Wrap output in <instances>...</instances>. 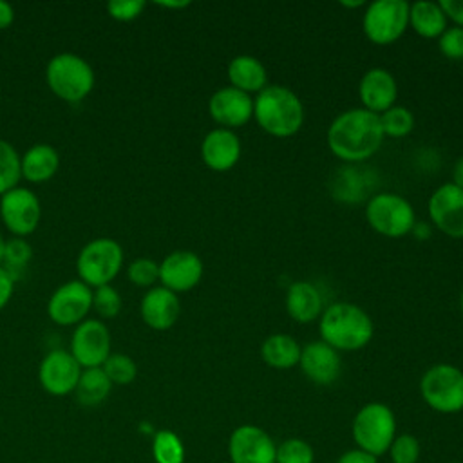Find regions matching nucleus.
<instances>
[{"instance_id": "40", "label": "nucleus", "mask_w": 463, "mask_h": 463, "mask_svg": "<svg viewBox=\"0 0 463 463\" xmlns=\"http://www.w3.org/2000/svg\"><path fill=\"white\" fill-rule=\"evenodd\" d=\"M14 291V279L9 275V271L0 264V309L7 306Z\"/></svg>"}, {"instance_id": "10", "label": "nucleus", "mask_w": 463, "mask_h": 463, "mask_svg": "<svg viewBox=\"0 0 463 463\" xmlns=\"http://www.w3.org/2000/svg\"><path fill=\"white\" fill-rule=\"evenodd\" d=\"M90 309L92 288L80 279L58 286L47 302V315L58 326H78Z\"/></svg>"}, {"instance_id": "19", "label": "nucleus", "mask_w": 463, "mask_h": 463, "mask_svg": "<svg viewBox=\"0 0 463 463\" xmlns=\"http://www.w3.org/2000/svg\"><path fill=\"white\" fill-rule=\"evenodd\" d=\"M358 96L362 101V109L380 116L382 112L396 105L398 83L387 69L373 67L364 72L358 85Z\"/></svg>"}, {"instance_id": "8", "label": "nucleus", "mask_w": 463, "mask_h": 463, "mask_svg": "<svg viewBox=\"0 0 463 463\" xmlns=\"http://www.w3.org/2000/svg\"><path fill=\"white\" fill-rule=\"evenodd\" d=\"M420 392L430 409L458 412L463 409V371L450 364H436L421 376Z\"/></svg>"}, {"instance_id": "2", "label": "nucleus", "mask_w": 463, "mask_h": 463, "mask_svg": "<svg viewBox=\"0 0 463 463\" xmlns=\"http://www.w3.org/2000/svg\"><path fill=\"white\" fill-rule=\"evenodd\" d=\"M253 118L266 134L291 137L304 123V107L291 89L266 85L253 99Z\"/></svg>"}, {"instance_id": "9", "label": "nucleus", "mask_w": 463, "mask_h": 463, "mask_svg": "<svg viewBox=\"0 0 463 463\" xmlns=\"http://www.w3.org/2000/svg\"><path fill=\"white\" fill-rule=\"evenodd\" d=\"M409 5L405 0H376L364 13L362 29L369 42L389 45L409 27Z\"/></svg>"}, {"instance_id": "14", "label": "nucleus", "mask_w": 463, "mask_h": 463, "mask_svg": "<svg viewBox=\"0 0 463 463\" xmlns=\"http://www.w3.org/2000/svg\"><path fill=\"white\" fill-rule=\"evenodd\" d=\"M429 217L434 226L452 239H463V190L452 183L438 186L429 197Z\"/></svg>"}, {"instance_id": "1", "label": "nucleus", "mask_w": 463, "mask_h": 463, "mask_svg": "<svg viewBox=\"0 0 463 463\" xmlns=\"http://www.w3.org/2000/svg\"><path fill=\"white\" fill-rule=\"evenodd\" d=\"M380 116L362 107L340 112L327 128L329 150L345 163H360L374 156L383 143Z\"/></svg>"}, {"instance_id": "18", "label": "nucleus", "mask_w": 463, "mask_h": 463, "mask_svg": "<svg viewBox=\"0 0 463 463\" xmlns=\"http://www.w3.org/2000/svg\"><path fill=\"white\" fill-rule=\"evenodd\" d=\"M298 365L307 380L317 385L333 383L342 371V360L338 351L322 340L309 342L302 347Z\"/></svg>"}, {"instance_id": "29", "label": "nucleus", "mask_w": 463, "mask_h": 463, "mask_svg": "<svg viewBox=\"0 0 463 463\" xmlns=\"http://www.w3.org/2000/svg\"><path fill=\"white\" fill-rule=\"evenodd\" d=\"M33 257L31 244L24 237H13L5 241L4 246V257H2V266L9 271V275L18 280L24 269L27 268L29 260Z\"/></svg>"}, {"instance_id": "7", "label": "nucleus", "mask_w": 463, "mask_h": 463, "mask_svg": "<svg viewBox=\"0 0 463 463\" xmlns=\"http://www.w3.org/2000/svg\"><path fill=\"white\" fill-rule=\"evenodd\" d=\"M392 411L378 402L364 405L353 421V438L358 447L373 456L383 454L396 438Z\"/></svg>"}, {"instance_id": "25", "label": "nucleus", "mask_w": 463, "mask_h": 463, "mask_svg": "<svg viewBox=\"0 0 463 463\" xmlns=\"http://www.w3.org/2000/svg\"><path fill=\"white\" fill-rule=\"evenodd\" d=\"M409 25L421 38H439L447 29V16L438 2L418 0L409 5Z\"/></svg>"}, {"instance_id": "5", "label": "nucleus", "mask_w": 463, "mask_h": 463, "mask_svg": "<svg viewBox=\"0 0 463 463\" xmlns=\"http://www.w3.org/2000/svg\"><path fill=\"white\" fill-rule=\"evenodd\" d=\"M123 266V248L110 237L89 241L78 253L76 271L89 288L110 284Z\"/></svg>"}, {"instance_id": "11", "label": "nucleus", "mask_w": 463, "mask_h": 463, "mask_svg": "<svg viewBox=\"0 0 463 463\" xmlns=\"http://www.w3.org/2000/svg\"><path fill=\"white\" fill-rule=\"evenodd\" d=\"M0 217L14 237L25 239L40 224V199L29 188L16 186L0 197Z\"/></svg>"}, {"instance_id": "41", "label": "nucleus", "mask_w": 463, "mask_h": 463, "mask_svg": "<svg viewBox=\"0 0 463 463\" xmlns=\"http://www.w3.org/2000/svg\"><path fill=\"white\" fill-rule=\"evenodd\" d=\"M336 463H376V456H373L362 449H356V450H347L345 454H342Z\"/></svg>"}, {"instance_id": "24", "label": "nucleus", "mask_w": 463, "mask_h": 463, "mask_svg": "<svg viewBox=\"0 0 463 463\" xmlns=\"http://www.w3.org/2000/svg\"><path fill=\"white\" fill-rule=\"evenodd\" d=\"M22 177L31 183L49 181L60 168V154L49 143H36L20 156Z\"/></svg>"}, {"instance_id": "30", "label": "nucleus", "mask_w": 463, "mask_h": 463, "mask_svg": "<svg viewBox=\"0 0 463 463\" xmlns=\"http://www.w3.org/2000/svg\"><path fill=\"white\" fill-rule=\"evenodd\" d=\"M20 177L22 168L16 148L9 141L0 139V195L16 188Z\"/></svg>"}, {"instance_id": "39", "label": "nucleus", "mask_w": 463, "mask_h": 463, "mask_svg": "<svg viewBox=\"0 0 463 463\" xmlns=\"http://www.w3.org/2000/svg\"><path fill=\"white\" fill-rule=\"evenodd\" d=\"M438 4L443 9L447 20L450 18L458 27H463V0H439Z\"/></svg>"}, {"instance_id": "6", "label": "nucleus", "mask_w": 463, "mask_h": 463, "mask_svg": "<svg viewBox=\"0 0 463 463\" xmlns=\"http://www.w3.org/2000/svg\"><path fill=\"white\" fill-rule=\"evenodd\" d=\"M365 217L376 233L391 239L407 235L416 224L414 208L411 203L405 197L391 192L373 195L365 206Z\"/></svg>"}, {"instance_id": "35", "label": "nucleus", "mask_w": 463, "mask_h": 463, "mask_svg": "<svg viewBox=\"0 0 463 463\" xmlns=\"http://www.w3.org/2000/svg\"><path fill=\"white\" fill-rule=\"evenodd\" d=\"M127 277L139 288H152V284L159 280V264L148 257H137L130 262Z\"/></svg>"}, {"instance_id": "36", "label": "nucleus", "mask_w": 463, "mask_h": 463, "mask_svg": "<svg viewBox=\"0 0 463 463\" xmlns=\"http://www.w3.org/2000/svg\"><path fill=\"white\" fill-rule=\"evenodd\" d=\"M389 449L392 463H416L420 458L418 439L411 434H402L394 438Z\"/></svg>"}, {"instance_id": "12", "label": "nucleus", "mask_w": 463, "mask_h": 463, "mask_svg": "<svg viewBox=\"0 0 463 463\" xmlns=\"http://www.w3.org/2000/svg\"><path fill=\"white\" fill-rule=\"evenodd\" d=\"M71 354L81 369L101 367L110 354L109 327L98 318H85L80 322L71 336Z\"/></svg>"}, {"instance_id": "22", "label": "nucleus", "mask_w": 463, "mask_h": 463, "mask_svg": "<svg viewBox=\"0 0 463 463\" xmlns=\"http://www.w3.org/2000/svg\"><path fill=\"white\" fill-rule=\"evenodd\" d=\"M288 315L298 324H309L322 315L320 291L306 280L293 282L286 293Z\"/></svg>"}, {"instance_id": "4", "label": "nucleus", "mask_w": 463, "mask_h": 463, "mask_svg": "<svg viewBox=\"0 0 463 463\" xmlns=\"http://www.w3.org/2000/svg\"><path fill=\"white\" fill-rule=\"evenodd\" d=\"M49 89L69 103L87 98L94 87V71L81 56L74 52L54 54L45 69Z\"/></svg>"}, {"instance_id": "47", "label": "nucleus", "mask_w": 463, "mask_h": 463, "mask_svg": "<svg viewBox=\"0 0 463 463\" xmlns=\"http://www.w3.org/2000/svg\"><path fill=\"white\" fill-rule=\"evenodd\" d=\"M461 313H463V293H461Z\"/></svg>"}, {"instance_id": "13", "label": "nucleus", "mask_w": 463, "mask_h": 463, "mask_svg": "<svg viewBox=\"0 0 463 463\" xmlns=\"http://www.w3.org/2000/svg\"><path fill=\"white\" fill-rule=\"evenodd\" d=\"M81 371V365L71 351L52 349L40 362L38 382L45 392L52 396H67L74 392Z\"/></svg>"}, {"instance_id": "26", "label": "nucleus", "mask_w": 463, "mask_h": 463, "mask_svg": "<svg viewBox=\"0 0 463 463\" xmlns=\"http://www.w3.org/2000/svg\"><path fill=\"white\" fill-rule=\"evenodd\" d=\"M302 347L298 342L284 333L269 335L260 345V356L266 365L273 369H291L300 360Z\"/></svg>"}, {"instance_id": "43", "label": "nucleus", "mask_w": 463, "mask_h": 463, "mask_svg": "<svg viewBox=\"0 0 463 463\" xmlns=\"http://www.w3.org/2000/svg\"><path fill=\"white\" fill-rule=\"evenodd\" d=\"M450 183L463 190V156L454 163V168H452V181H450Z\"/></svg>"}, {"instance_id": "21", "label": "nucleus", "mask_w": 463, "mask_h": 463, "mask_svg": "<svg viewBox=\"0 0 463 463\" xmlns=\"http://www.w3.org/2000/svg\"><path fill=\"white\" fill-rule=\"evenodd\" d=\"M139 313L143 322L156 329V331H165L170 329L181 313V304L177 298V293L163 288V286H154L150 288L139 304Z\"/></svg>"}, {"instance_id": "45", "label": "nucleus", "mask_w": 463, "mask_h": 463, "mask_svg": "<svg viewBox=\"0 0 463 463\" xmlns=\"http://www.w3.org/2000/svg\"><path fill=\"white\" fill-rule=\"evenodd\" d=\"M340 5H344V7H362V5H365V2L364 0H356V2H349V0H340Z\"/></svg>"}, {"instance_id": "15", "label": "nucleus", "mask_w": 463, "mask_h": 463, "mask_svg": "<svg viewBox=\"0 0 463 463\" xmlns=\"http://www.w3.org/2000/svg\"><path fill=\"white\" fill-rule=\"evenodd\" d=\"M203 269V260L197 253L188 250H175L161 260L159 280L163 288L174 293H184L199 284Z\"/></svg>"}, {"instance_id": "23", "label": "nucleus", "mask_w": 463, "mask_h": 463, "mask_svg": "<svg viewBox=\"0 0 463 463\" xmlns=\"http://www.w3.org/2000/svg\"><path fill=\"white\" fill-rule=\"evenodd\" d=\"M230 85L246 92L259 94L268 85V72L262 61L251 54H239L228 63Z\"/></svg>"}, {"instance_id": "33", "label": "nucleus", "mask_w": 463, "mask_h": 463, "mask_svg": "<svg viewBox=\"0 0 463 463\" xmlns=\"http://www.w3.org/2000/svg\"><path fill=\"white\" fill-rule=\"evenodd\" d=\"M121 306H123L121 295L114 286L105 284V286H99V288L92 289V309L101 318L118 317L119 311H121Z\"/></svg>"}, {"instance_id": "31", "label": "nucleus", "mask_w": 463, "mask_h": 463, "mask_svg": "<svg viewBox=\"0 0 463 463\" xmlns=\"http://www.w3.org/2000/svg\"><path fill=\"white\" fill-rule=\"evenodd\" d=\"M380 125L383 136L389 137H405L414 128V114L402 105H392L385 112L380 114Z\"/></svg>"}, {"instance_id": "32", "label": "nucleus", "mask_w": 463, "mask_h": 463, "mask_svg": "<svg viewBox=\"0 0 463 463\" xmlns=\"http://www.w3.org/2000/svg\"><path fill=\"white\" fill-rule=\"evenodd\" d=\"M101 369L112 385H128L137 376L136 362L125 353H110Z\"/></svg>"}, {"instance_id": "17", "label": "nucleus", "mask_w": 463, "mask_h": 463, "mask_svg": "<svg viewBox=\"0 0 463 463\" xmlns=\"http://www.w3.org/2000/svg\"><path fill=\"white\" fill-rule=\"evenodd\" d=\"M208 112L222 128H237L253 118V98L235 87L215 90L208 101Z\"/></svg>"}, {"instance_id": "16", "label": "nucleus", "mask_w": 463, "mask_h": 463, "mask_svg": "<svg viewBox=\"0 0 463 463\" xmlns=\"http://www.w3.org/2000/svg\"><path fill=\"white\" fill-rule=\"evenodd\" d=\"M228 450L232 463H275L277 447L260 427L241 425L232 432Z\"/></svg>"}, {"instance_id": "27", "label": "nucleus", "mask_w": 463, "mask_h": 463, "mask_svg": "<svg viewBox=\"0 0 463 463\" xmlns=\"http://www.w3.org/2000/svg\"><path fill=\"white\" fill-rule=\"evenodd\" d=\"M110 389H112V383L107 378V374L103 373V369L90 367V369L81 371L80 380L74 389V394H76L78 403H81L85 407H96L107 400V396L110 394Z\"/></svg>"}, {"instance_id": "44", "label": "nucleus", "mask_w": 463, "mask_h": 463, "mask_svg": "<svg viewBox=\"0 0 463 463\" xmlns=\"http://www.w3.org/2000/svg\"><path fill=\"white\" fill-rule=\"evenodd\" d=\"M156 4H157V5H161V7H168V9H183V7L190 5V2H188V0H174V2H170V0H166V2L157 0Z\"/></svg>"}, {"instance_id": "20", "label": "nucleus", "mask_w": 463, "mask_h": 463, "mask_svg": "<svg viewBox=\"0 0 463 463\" xmlns=\"http://www.w3.org/2000/svg\"><path fill=\"white\" fill-rule=\"evenodd\" d=\"M203 163L213 172L232 170L241 157V139L230 128L210 130L201 143Z\"/></svg>"}, {"instance_id": "38", "label": "nucleus", "mask_w": 463, "mask_h": 463, "mask_svg": "<svg viewBox=\"0 0 463 463\" xmlns=\"http://www.w3.org/2000/svg\"><path fill=\"white\" fill-rule=\"evenodd\" d=\"M145 9V0H110L107 11L114 20L130 22L136 20Z\"/></svg>"}, {"instance_id": "28", "label": "nucleus", "mask_w": 463, "mask_h": 463, "mask_svg": "<svg viewBox=\"0 0 463 463\" xmlns=\"http://www.w3.org/2000/svg\"><path fill=\"white\" fill-rule=\"evenodd\" d=\"M152 456L156 463H183L184 447L181 438L168 429L157 430L152 439Z\"/></svg>"}, {"instance_id": "37", "label": "nucleus", "mask_w": 463, "mask_h": 463, "mask_svg": "<svg viewBox=\"0 0 463 463\" xmlns=\"http://www.w3.org/2000/svg\"><path fill=\"white\" fill-rule=\"evenodd\" d=\"M438 49L449 60L463 58V27H447L438 38Z\"/></svg>"}, {"instance_id": "46", "label": "nucleus", "mask_w": 463, "mask_h": 463, "mask_svg": "<svg viewBox=\"0 0 463 463\" xmlns=\"http://www.w3.org/2000/svg\"><path fill=\"white\" fill-rule=\"evenodd\" d=\"M4 246H5V241H4V237L0 233V264H2V257H4Z\"/></svg>"}, {"instance_id": "3", "label": "nucleus", "mask_w": 463, "mask_h": 463, "mask_svg": "<svg viewBox=\"0 0 463 463\" xmlns=\"http://www.w3.org/2000/svg\"><path fill=\"white\" fill-rule=\"evenodd\" d=\"M320 336L336 351H356L373 338V320L351 302H335L320 315Z\"/></svg>"}, {"instance_id": "42", "label": "nucleus", "mask_w": 463, "mask_h": 463, "mask_svg": "<svg viewBox=\"0 0 463 463\" xmlns=\"http://www.w3.org/2000/svg\"><path fill=\"white\" fill-rule=\"evenodd\" d=\"M13 20H14L13 5L9 2H5V0H0V31L9 27L13 24Z\"/></svg>"}, {"instance_id": "34", "label": "nucleus", "mask_w": 463, "mask_h": 463, "mask_svg": "<svg viewBox=\"0 0 463 463\" xmlns=\"http://www.w3.org/2000/svg\"><path fill=\"white\" fill-rule=\"evenodd\" d=\"M275 463H313V449L304 439L289 438L277 447Z\"/></svg>"}]
</instances>
